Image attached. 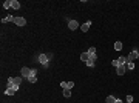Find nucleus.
<instances>
[{"label":"nucleus","instance_id":"f257e3e1","mask_svg":"<svg viewBox=\"0 0 139 103\" xmlns=\"http://www.w3.org/2000/svg\"><path fill=\"white\" fill-rule=\"evenodd\" d=\"M20 82H22V77H9L8 79V85H6V88H17L19 89V86H20Z\"/></svg>","mask_w":139,"mask_h":103},{"label":"nucleus","instance_id":"f03ea898","mask_svg":"<svg viewBox=\"0 0 139 103\" xmlns=\"http://www.w3.org/2000/svg\"><path fill=\"white\" fill-rule=\"evenodd\" d=\"M39 62L43 65V66H48V65H49V59H48V55H46V54H40L39 55Z\"/></svg>","mask_w":139,"mask_h":103},{"label":"nucleus","instance_id":"7ed1b4c3","mask_svg":"<svg viewBox=\"0 0 139 103\" xmlns=\"http://www.w3.org/2000/svg\"><path fill=\"white\" fill-rule=\"evenodd\" d=\"M134 59H139V52H138V49H133V51L130 52L128 57H127V62H133Z\"/></svg>","mask_w":139,"mask_h":103},{"label":"nucleus","instance_id":"20e7f679","mask_svg":"<svg viewBox=\"0 0 139 103\" xmlns=\"http://www.w3.org/2000/svg\"><path fill=\"white\" fill-rule=\"evenodd\" d=\"M20 74H22V77H23V79H28V77L31 76V68L23 66V68H22V71H20Z\"/></svg>","mask_w":139,"mask_h":103},{"label":"nucleus","instance_id":"39448f33","mask_svg":"<svg viewBox=\"0 0 139 103\" xmlns=\"http://www.w3.org/2000/svg\"><path fill=\"white\" fill-rule=\"evenodd\" d=\"M14 23L17 25V26H25V25H26V20H25V17H16Z\"/></svg>","mask_w":139,"mask_h":103},{"label":"nucleus","instance_id":"423d86ee","mask_svg":"<svg viewBox=\"0 0 139 103\" xmlns=\"http://www.w3.org/2000/svg\"><path fill=\"white\" fill-rule=\"evenodd\" d=\"M125 71H127V65H125V66H124V65H119V66L116 68V72H117V76H124V74H125Z\"/></svg>","mask_w":139,"mask_h":103},{"label":"nucleus","instance_id":"0eeeda50","mask_svg":"<svg viewBox=\"0 0 139 103\" xmlns=\"http://www.w3.org/2000/svg\"><path fill=\"white\" fill-rule=\"evenodd\" d=\"M68 28L71 31L77 29V22H76V20H68Z\"/></svg>","mask_w":139,"mask_h":103},{"label":"nucleus","instance_id":"6e6552de","mask_svg":"<svg viewBox=\"0 0 139 103\" xmlns=\"http://www.w3.org/2000/svg\"><path fill=\"white\" fill-rule=\"evenodd\" d=\"M14 15H6V17L5 19H2V23H9V22H12V23H14Z\"/></svg>","mask_w":139,"mask_h":103},{"label":"nucleus","instance_id":"1a4fd4ad","mask_svg":"<svg viewBox=\"0 0 139 103\" xmlns=\"http://www.w3.org/2000/svg\"><path fill=\"white\" fill-rule=\"evenodd\" d=\"M90 26H91V22H87V23H83L82 26H81V31H82V32H87L88 29H90Z\"/></svg>","mask_w":139,"mask_h":103},{"label":"nucleus","instance_id":"9d476101","mask_svg":"<svg viewBox=\"0 0 139 103\" xmlns=\"http://www.w3.org/2000/svg\"><path fill=\"white\" fill-rule=\"evenodd\" d=\"M16 91H17V88H12V86H11V88H6V96H14V94H16Z\"/></svg>","mask_w":139,"mask_h":103},{"label":"nucleus","instance_id":"9b49d317","mask_svg":"<svg viewBox=\"0 0 139 103\" xmlns=\"http://www.w3.org/2000/svg\"><path fill=\"white\" fill-rule=\"evenodd\" d=\"M88 59H90V54H88V52H82V54H81V60L82 62H85V63H87Z\"/></svg>","mask_w":139,"mask_h":103},{"label":"nucleus","instance_id":"f8f14e48","mask_svg":"<svg viewBox=\"0 0 139 103\" xmlns=\"http://www.w3.org/2000/svg\"><path fill=\"white\" fill-rule=\"evenodd\" d=\"M117 60H119V65H124V66H125V65L128 63V62H127V57H124V55H121V57H119Z\"/></svg>","mask_w":139,"mask_h":103},{"label":"nucleus","instance_id":"ddd939ff","mask_svg":"<svg viewBox=\"0 0 139 103\" xmlns=\"http://www.w3.org/2000/svg\"><path fill=\"white\" fill-rule=\"evenodd\" d=\"M11 6L14 8V9H19V8H20V2H17V0H12V2H11Z\"/></svg>","mask_w":139,"mask_h":103},{"label":"nucleus","instance_id":"4468645a","mask_svg":"<svg viewBox=\"0 0 139 103\" xmlns=\"http://www.w3.org/2000/svg\"><path fill=\"white\" fill-rule=\"evenodd\" d=\"M87 66H90V68H94V66H96V60H93V59H88V62H87Z\"/></svg>","mask_w":139,"mask_h":103},{"label":"nucleus","instance_id":"2eb2a0df","mask_svg":"<svg viewBox=\"0 0 139 103\" xmlns=\"http://www.w3.org/2000/svg\"><path fill=\"white\" fill-rule=\"evenodd\" d=\"M116 100H117V98H114V96H108L105 102H107V103H116Z\"/></svg>","mask_w":139,"mask_h":103},{"label":"nucleus","instance_id":"dca6fc26","mask_svg":"<svg viewBox=\"0 0 139 103\" xmlns=\"http://www.w3.org/2000/svg\"><path fill=\"white\" fill-rule=\"evenodd\" d=\"M11 2H12V0H6V2H3V8H5V9L12 8V6H11Z\"/></svg>","mask_w":139,"mask_h":103},{"label":"nucleus","instance_id":"f3484780","mask_svg":"<svg viewBox=\"0 0 139 103\" xmlns=\"http://www.w3.org/2000/svg\"><path fill=\"white\" fill-rule=\"evenodd\" d=\"M114 49L116 51H121L122 49V42H114Z\"/></svg>","mask_w":139,"mask_h":103},{"label":"nucleus","instance_id":"a211bd4d","mask_svg":"<svg viewBox=\"0 0 139 103\" xmlns=\"http://www.w3.org/2000/svg\"><path fill=\"white\" fill-rule=\"evenodd\" d=\"M36 80H37L36 76H29V77H28V82H29V83H36Z\"/></svg>","mask_w":139,"mask_h":103},{"label":"nucleus","instance_id":"6ab92c4d","mask_svg":"<svg viewBox=\"0 0 139 103\" xmlns=\"http://www.w3.org/2000/svg\"><path fill=\"white\" fill-rule=\"evenodd\" d=\"M87 52H88V54H90V55H93V54H96V48H94V46H91V48L88 49Z\"/></svg>","mask_w":139,"mask_h":103},{"label":"nucleus","instance_id":"aec40b11","mask_svg":"<svg viewBox=\"0 0 139 103\" xmlns=\"http://www.w3.org/2000/svg\"><path fill=\"white\" fill-rule=\"evenodd\" d=\"M74 82H66V89H73Z\"/></svg>","mask_w":139,"mask_h":103},{"label":"nucleus","instance_id":"412c9836","mask_svg":"<svg viewBox=\"0 0 139 103\" xmlns=\"http://www.w3.org/2000/svg\"><path fill=\"white\" fill-rule=\"evenodd\" d=\"M127 68L130 69V71H131V69H134V63H133V62H128V63H127Z\"/></svg>","mask_w":139,"mask_h":103},{"label":"nucleus","instance_id":"4be33fe9","mask_svg":"<svg viewBox=\"0 0 139 103\" xmlns=\"http://www.w3.org/2000/svg\"><path fill=\"white\" fill-rule=\"evenodd\" d=\"M64 96L65 97H70L71 96V91H70V89H64Z\"/></svg>","mask_w":139,"mask_h":103},{"label":"nucleus","instance_id":"5701e85b","mask_svg":"<svg viewBox=\"0 0 139 103\" xmlns=\"http://www.w3.org/2000/svg\"><path fill=\"white\" fill-rule=\"evenodd\" d=\"M111 65H113L114 68H117V66H119V60H117V59H116V60H113V62H111Z\"/></svg>","mask_w":139,"mask_h":103},{"label":"nucleus","instance_id":"b1692460","mask_svg":"<svg viewBox=\"0 0 139 103\" xmlns=\"http://www.w3.org/2000/svg\"><path fill=\"white\" fill-rule=\"evenodd\" d=\"M127 102L131 103V102H133V96H127Z\"/></svg>","mask_w":139,"mask_h":103},{"label":"nucleus","instance_id":"393cba45","mask_svg":"<svg viewBox=\"0 0 139 103\" xmlns=\"http://www.w3.org/2000/svg\"><path fill=\"white\" fill-rule=\"evenodd\" d=\"M116 103H124V102H122V100H116Z\"/></svg>","mask_w":139,"mask_h":103},{"label":"nucleus","instance_id":"a878e982","mask_svg":"<svg viewBox=\"0 0 139 103\" xmlns=\"http://www.w3.org/2000/svg\"><path fill=\"white\" fill-rule=\"evenodd\" d=\"M127 103H130V102H127Z\"/></svg>","mask_w":139,"mask_h":103}]
</instances>
